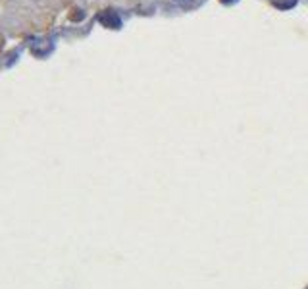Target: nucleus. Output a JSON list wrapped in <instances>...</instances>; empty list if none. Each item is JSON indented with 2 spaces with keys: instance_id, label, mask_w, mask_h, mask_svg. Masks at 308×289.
<instances>
[{
  "instance_id": "nucleus-3",
  "label": "nucleus",
  "mask_w": 308,
  "mask_h": 289,
  "mask_svg": "<svg viewBox=\"0 0 308 289\" xmlns=\"http://www.w3.org/2000/svg\"><path fill=\"white\" fill-rule=\"evenodd\" d=\"M221 2H233V0H221Z\"/></svg>"
},
{
  "instance_id": "nucleus-2",
  "label": "nucleus",
  "mask_w": 308,
  "mask_h": 289,
  "mask_svg": "<svg viewBox=\"0 0 308 289\" xmlns=\"http://www.w3.org/2000/svg\"><path fill=\"white\" fill-rule=\"evenodd\" d=\"M2 46H4V39H2V35H0V50H2Z\"/></svg>"
},
{
  "instance_id": "nucleus-1",
  "label": "nucleus",
  "mask_w": 308,
  "mask_h": 289,
  "mask_svg": "<svg viewBox=\"0 0 308 289\" xmlns=\"http://www.w3.org/2000/svg\"><path fill=\"white\" fill-rule=\"evenodd\" d=\"M106 27H114V29H118L120 27V18L114 14V12H104V14H100V18H98Z\"/></svg>"
}]
</instances>
